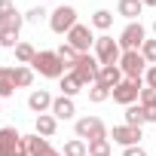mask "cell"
I'll use <instances>...</instances> for the list:
<instances>
[{"instance_id": "obj_1", "label": "cell", "mask_w": 156, "mask_h": 156, "mask_svg": "<svg viewBox=\"0 0 156 156\" xmlns=\"http://www.w3.org/2000/svg\"><path fill=\"white\" fill-rule=\"evenodd\" d=\"M31 67L37 70V73H43V76H49V80H61L64 76V61L58 58V52H37V58L31 61Z\"/></svg>"}, {"instance_id": "obj_2", "label": "cell", "mask_w": 156, "mask_h": 156, "mask_svg": "<svg viewBox=\"0 0 156 156\" xmlns=\"http://www.w3.org/2000/svg\"><path fill=\"white\" fill-rule=\"evenodd\" d=\"M144 40H147L144 25H141V22H129V25L122 28V34H119V49H122V52H141Z\"/></svg>"}, {"instance_id": "obj_3", "label": "cell", "mask_w": 156, "mask_h": 156, "mask_svg": "<svg viewBox=\"0 0 156 156\" xmlns=\"http://www.w3.org/2000/svg\"><path fill=\"white\" fill-rule=\"evenodd\" d=\"M95 58L101 61V67L104 64H119V58H122V49H119V40H113V37H95Z\"/></svg>"}, {"instance_id": "obj_4", "label": "cell", "mask_w": 156, "mask_h": 156, "mask_svg": "<svg viewBox=\"0 0 156 156\" xmlns=\"http://www.w3.org/2000/svg\"><path fill=\"white\" fill-rule=\"evenodd\" d=\"M76 76L83 80V86H92V83H98V73H101V61L95 58V55H89V52H83L80 55V61H76L73 67H70Z\"/></svg>"}, {"instance_id": "obj_5", "label": "cell", "mask_w": 156, "mask_h": 156, "mask_svg": "<svg viewBox=\"0 0 156 156\" xmlns=\"http://www.w3.org/2000/svg\"><path fill=\"white\" fill-rule=\"evenodd\" d=\"M119 70H122V76L126 80H144V73H147V61H144V55L141 52H122V58H119Z\"/></svg>"}, {"instance_id": "obj_6", "label": "cell", "mask_w": 156, "mask_h": 156, "mask_svg": "<svg viewBox=\"0 0 156 156\" xmlns=\"http://www.w3.org/2000/svg\"><path fill=\"white\" fill-rule=\"evenodd\" d=\"M73 25H76V9H73V6H64V3H61V6L52 9L49 28H52L55 34H64V37H67V31H70Z\"/></svg>"}, {"instance_id": "obj_7", "label": "cell", "mask_w": 156, "mask_h": 156, "mask_svg": "<svg viewBox=\"0 0 156 156\" xmlns=\"http://www.w3.org/2000/svg\"><path fill=\"white\" fill-rule=\"evenodd\" d=\"M67 43L76 49V52H89V46H95V37H92V28L89 25H80V22H76L70 31H67Z\"/></svg>"}, {"instance_id": "obj_8", "label": "cell", "mask_w": 156, "mask_h": 156, "mask_svg": "<svg viewBox=\"0 0 156 156\" xmlns=\"http://www.w3.org/2000/svg\"><path fill=\"white\" fill-rule=\"evenodd\" d=\"M113 101L116 104H122V107H129V104H138V95H141V83L138 80H122L113 92Z\"/></svg>"}, {"instance_id": "obj_9", "label": "cell", "mask_w": 156, "mask_h": 156, "mask_svg": "<svg viewBox=\"0 0 156 156\" xmlns=\"http://www.w3.org/2000/svg\"><path fill=\"white\" fill-rule=\"evenodd\" d=\"M25 144V135L16 132V126H3L0 129V153L3 156H16Z\"/></svg>"}, {"instance_id": "obj_10", "label": "cell", "mask_w": 156, "mask_h": 156, "mask_svg": "<svg viewBox=\"0 0 156 156\" xmlns=\"http://www.w3.org/2000/svg\"><path fill=\"white\" fill-rule=\"evenodd\" d=\"M73 132H76V138H83V141H89L95 135H107V129H104V122L98 116H80L73 122Z\"/></svg>"}, {"instance_id": "obj_11", "label": "cell", "mask_w": 156, "mask_h": 156, "mask_svg": "<svg viewBox=\"0 0 156 156\" xmlns=\"http://www.w3.org/2000/svg\"><path fill=\"white\" fill-rule=\"evenodd\" d=\"M110 138H113L116 144H122V147H138L144 135H141V129H138V126H113Z\"/></svg>"}, {"instance_id": "obj_12", "label": "cell", "mask_w": 156, "mask_h": 156, "mask_svg": "<svg viewBox=\"0 0 156 156\" xmlns=\"http://www.w3.org/2000/svg\"><path fill=\"white\" fill-rule=\"evenodd\" d=\"M25 147H28V156H55V150L49 147V138L43 135H25Z\"/></svg>"}, {"instance_id": "obj_13", "label": "cell", "mask_w": 156, "mask_h": 156, "mask_svg": "<svg viewBox=\"0 0 156 156\" xmlns=\"http://www.w3.org/2000/svg\"><path fill=\"white\" fill-rule=\"evenodd\" d=\"M52 101H55V98H52L46 89H37V92H31V95H28V107H31L37 116H40V113H46V110H52Z\"/></svg>"}, {"instance_id": "obj_14", "label": "cell", "mask_w": 156, "mask_h": 156, "mask_svg": "<svg viewBox=\"0 0 156 156\" xmlns=\"http://www.w3.org/2000/svg\"><path fill=\"white\" fill-rule=\"evenodd\" d=\"M122 80H126V76H122L119 64H104V67H101V73H98V83H104L110 92H113V89H116Z\"/></svg>"}, {"instance_id": "obj_15", "label": "cell", "mask_w": 156, "mask_h": 156, "mask_svg": "<svg viewBox=\"0 0 156 156\" xmlns=\"http://www.w3.org/2000/svg\"><path fill=\"white\" fill-rule=\"evenodd\" d=\"M73 113H76V107H73V98H55L52 101V116L55 119H73Z\"/></svg>"}, {"instance_id": "obj_16", "label": "cell", "mask_w": 156, "mask_h": 156, "mask_svg": "<svg viewBox=\"0 0 156 156\" xmlns=\"http://www.w3.org/2000/svg\"><path fill=\"white\" fill-rule=\"evenodd\" d=\"M34 129H37V135L52 138V135H55V129H58V119H55L52 113H40V116H37V122H34Z\"/></svg>"}, {"instance_id": "obj_17", "label": "cell", "mask_w": 156, "mask_h": 156, "mask_svg": "<svg viewBox=\"0 0 156 156\" xmlns=\"http://www.w3.org/2000/svg\"><path fill=\"white\" fill-rule=\"evenodd\" d=\"M80 89H83V80H80V76H76L73 70L61 76V95H64V98H73Z\"/></svg>"}, {"instance_id": "obj_18", "label": "cell", "mask_w": 156, "mask_h": 156, "mask_svg": "<svg viewBox=\"0 0 156 156\" xmlns=\"http://www.w3.org/2000/svg\"><path fill=\"white\" fill-rule=\"evenodd\" d=\"M86 144H89V156H110V138L107 135H95Z\"/></svg>"}, {"instance_id": "obj_19", "label": "cell", "mask_w": 156, "mask_h": 156, "mask_svg": "<svg viewBox=\"0 0 156 156\" xmlns=\"http://www.w3.org/2000/svg\"><path fill=\"white\" fill-rule=\"evenodd\" d=\"M141 9H144L141 0H119V6H116V12H119L122 19H129V22H135V19L141 16Z\"/></svg>"}, {"instance_id": "obj_20", "label": "cell", "mask_w": 156, "mask_h": 156, "mask_svg": "<svg viewBox=\"0 0 156 156\" xmlns=\"http://www.w3.org/2000/svg\"><path fill=\"white\" fill-rule=\"evenodd\" d=\"M12 80H16V86L28 89V86L34 83V67H28V64H16V67H12Z\"/></svg>"}, {"instance_id": "obj_21", "label": "cell", "mask_w": 156, "mask_h": 156, "mask_svg": "<svg viewBox=\"0 0 156 156\" xmlns=\"http://www.w3.org/2000/svg\"><path fill=\"white\" fill-rule=\"evenodd\" d=\"M16 92V80H12V67H0V98H9Z\"/></svg>"}, {"instance_id": "obj_22", "label": "cell", "mask_w": 156, "mask_h": 156, "mask_svg": "<svg viewBox=\"0 0 156 156\" xmlns=\"http://www.w3.org/2000/svg\"><path fill=\"white\" fill-rule=\"evenodd\" d=\"M144 122H147L144 107H141V104H129V107H126V126H138V129H141Z\"/></svg>"}, {"instance_id": "obj_23", "label": "cell", "mask_w": 156, "mask_h": 156, "mask_svg": "<svg viewBox=\"0 0 156 156\" xmlns=\"http://www.w3.org/2000/svg\"><path fill=\"white\" fill-rule=\"evenodd\" d=\"M61 153H64V156H89V144H86L83 138H73V141L64 144Z\"/></svg>"}, {"instance_id": "obj_24", "label": "cell", "mask_w": 156, "mask_h": 156, "mask_svg": "<svg viewBox=\"0 0 156 156\" xmlns=\"http://www.w3.org/2000/svg\"><path fill=\"white\" fill-rule=\"evenodd\" d=\"M55 52H58V58H61V61H64L67 67H73L76 61H80V52H76V49H73L70 43H61V46H58Z\"/></svg>"}, {"instance_id": "obj_25", "label": "cell", "mask_w": 156, "mask_h": 156, "mask_svg": "<svg viewBox=\"0 0 156 156\" xmlns=\"http://www.w3.org/2000/svg\"><path fill=\"white\" fill-rule=\"evenodd\" d=\"M110 25H113V12H110V9H95V16H92V28L107 31Z\"/></svg>"}, {"instance_id": "obj_26", "label": "cell", "mask_w": 156, "mask_h": 156, "mask_svg": "<svg viewBox=\"0 0 156 156\" xmlns=\"http://www.w3.org/2000/svg\"><path fill=\"white\" fill-rule=\"evenodd\" d=\"M16 58H19L22 64H31V61L37 58V49H34L31 43H19V46H16Z\"/></svg>"}, {"instance_id": "obj_27", "label": "cell", "mask_w": 156, "mask_h": 156, "mask_svg": "<svg viewBox=\"0 0 156 156\" xmlns=\"http://www.w3.org/2000/svg\"><path fill=\"white\" fill-rule=\"evenodd\" d=\"M22 25H25V16H19V12L0 19V31H22Z\"/></svg>"}, {"instance_id": "obj_28", "label": "cell", "mask_w": 156, "mask_h": 156, "mask_svg": "<svg viewBox=\"0 0 156 156\" xmlns=\"http://www.w3.org/2000/svg\"><path fill=\"white\" fill-rule=\"evenodd\" d=\"M107 98H110V89H107L104 83H92V89H89V101L101 104V101H107Z\"/></svg>"}, {"instance_id": "obj_29", "label": "cell", "mask_w": 156, "mask_h": 156, "mask_svg": "<svg viewBox=\"0 0 156 156\" xmlns=\"http://www.w3.org/2000/svg\"><path fill=\"white\" fill-rule=\"evenodd\" d=\"M46 16H49V12H46L43 6H34V9H28V12H25V22H28V25H40Z\"/></svg>"}, {"instance_id": "obj_30", "label": "cell", "mask_w": 156, "mask_h": 156, "mask_svg": "<svg viewBox=\"0 0 156 156\" xmlns=\"http://www.w3.org/2000/svg\"><path fill=\"white\" fill-rule=\"evenodd\" d=\"M141 55H144V61H147V64H156V40H144Z\"/></svg>"}, {"instance_id": "obj_31", "label": "cell", "mask_w": 156, "mask_h": 156, "mask_svg": "<svg viewBox=\"0 0 156 156\" xmlns=\"http://www.w3.org/2000/svg\"><path fill=\"white\" fill-rule=\"evenodd\" d=\"M0 46L16 49V46H19V31H0Z\"/></svg>"}, {"instance_id": "obj_32", "label": "cell", "mask_w": 156, "mask_h": 156, "mask_svg": "<svg viewBox=\"0 0 156 156\" xmlns=\"http://www.w3.org/2000/svg\"><path fill=\"white\" fill-rule=\"evenodd\" d=\"M138 101H141L144 107H147V104H153V101H156V89H150V86H144V89H141V95H138Z\"/></svg>"}, {"instance_id": "obj_33", "label": "cell", "mask_w": 156, "mask_h": 156, "mask_svg": "<svg viewBox=\"0 0 156 156\" xmlns=\"http://www.w3.org/2000/svg\"><path fill=\"white\" fill-rule=\"evenodd\" d=\"M12 12H19L12 0H0V19H6V16H12Z\"/></svg>"}, {"instance_id": "obj_34", "label": "cell", "mask_w": 156, "mask_h": 156, "mask_svg": "<svg viewBox=\"0 0 156 156\" xmlns=\"http://www.w3.org/2000/svg\"><path fill=\"white\" fill-rule=\"evenodd\" d=\"M144 83H147L150 89H156V64H150V67H147V73H144Z\"/></svg>"}, {"instance_id": "obj_35", "label": "cell", "mask_w": 156, "mask_h": 156, "mask_svg": "<svg viewBox=\"0 0 156 156\" xmlns=\"http://www.w3.org/2000/svg\"><path fill=\"white\" fill-rule=\"evenodd\" d=\"M122 156H147V150L138 144V147H122Z\"/></svg>"}, {"instance_id": "obj_36", "label": "cell", "mask_w": 156, "mask_h": 156, "mask_svg": "<svg viewBox=\"0 0 156 156\" xmlns=\"http://www.w3.org/2000/svg\"><path fill=\"white\" fill-rule=\"evenodd\" d=\"M141 107H144V104H141ZM144 113H147V122H156V101H153V104H147V107H144Z\"/></svg>"}, {"instance_id": "obj_37", "label": "cell", "mask_w": 156, "mask_h": 156, "mask_svg": "<svg viewBox=\"0 0 156 156\" xmlns=\"http://www.w3.org/2000/svg\"><path fill=\"white\" fill-rule=\"evenodd\" d=\"M141 3H144V6H156V0H141Z\"/></svg>"}, {"instance_id": "obj_38", "label": "cell", "mask_w": 156, "mask_h": 156, "mask_svg": "<svg viewBox=\"0 0 156 156\" xmlns=\"http://www.w3.org/2000/svg\"><path fill=\"white\" fill-rule=\"evenodd\" d=\"M153 34H156V22H153Z\"/></svg>"}, {"instance_id": "obj_39", "label": "cell", "mask_w": 156, "mask_h": 156, "mask_svg": "<svg viewBox=\"0 0 156 156\" xmlns=\"http://www.w3.org/2000/svg\"><path fill=\"white\" fill-rule=\"evenodd\" d=\"M55 156H64V153H55Z\"/></svg>"}, {"instance_id": "obj_40", "label": "cell", "mask_w": 156, "mask_h": 156, "mask_svg": "<svg viewBox=\"0 0 156 156\" xmlns=\"http://www.w3.org/2000/svg\"><path fill=\"white\" fill-rule=\"evenodd\" d=\"M0 113H3V107H0Z\"/></svg>"}, {"instance_id": "obj_41", "label": "cell", "mask_w": 156, "mask_h": 156, "mask_svg": "<svg viewBox=\"0 0 156 156\" xmlns=\"http://www.w3.org/2000/svg\"><path fill=\"white\" fill-rule=\"evenodd\" d=\"M0 156H3V153H0Z\"/></svg>"}]
</instances>
